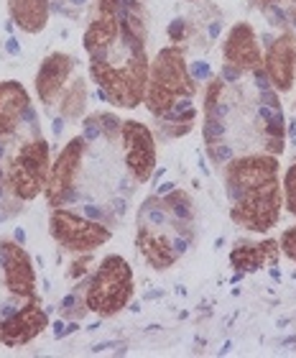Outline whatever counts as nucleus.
Listing matches in <instances>:
<instances>
[{
  "instance_id": "f257e3e1",
  "label": "nucleus",
  "mask_w": 296,
  "mask_h": 358,
  "mask_svg": "<svg viewBox=\"0 0 296 358\" xmlns=\"http://www.w3.org/2000/svg\"><path fill=\"white\" fill-rule=\"evenodd\" d=\"M123 44V41H120ZM148 54L135 52L126 46V57L120 62L112 59H89V77L97 85L100 100L133 110L146 100L148 85Z\"/></svg>"
},
{
  "instance_id": "f03ea898",
  "label": "nucleus",
  "mask_w": 296,
  "mask_h": 358,
  "mask_svg": "<svg viewBox=\"0 0 296 358\" xmlns=\"http://www.w3.org/2000/svg\"><path fill=\"white\" fill-rule=\"evenodd\" d=\"M197 95V83L189 75L186 54L179 44H171L156 54V59L148 67V85H146V108L161 118L171 105Z\"/></svg>"
},
{
  "instance_id": "7ed1b4c3",
  "label": "nucleus",
  "mask_w": 296,
  "mask_h": 358,
  "mask_svg": "<svg viewBox=\"0 0 296 358\" xmlns=\"http://www.w3.org/2000/svg\"><path fill=\"white\" fill-rule=\"evenodd\" d=\"M82 282L89 313L100 317H115L133 299V268L120 254H108Z\"/></svg>"
},
{
  "instance_id": "20e7f679",
  "label": "nucleus",
  "mask_w": 296,
  "mask_h": 358,
  "mask_svg": "<svg viewBox=\"0 0 296 358\" xmlns=\"http://www.w3.org/2000/svg\"><path fill=\"white\" fill-rule=\"evenodd\" d=\"M52 162H49V143L46 138L26 141L18 149L15 159L6 172V187L15 200L31 202L44 192L46 177H49Z\"/></svg>"
},
{
  "instance_id": "39448f33",
  "label": "nucleus",
  "mask_w": 296,
  "mask_h": 358,
  "mask_svg": "<svg viewBox=\"0 0 296 358\" xmlns=\"http://www.w3.org/2000/svg\"><path fill=\"white\" fill-rule=\"evenodd\" d=\"M49 233L69 254H92L112 238V231L105 223L77 215L69 208H54L49 217Z\"/></svg>"
},
{
  "instance_id": "423d86ee",
  "label": "nucleus",
  "mask_w": 296,
  "mask_h": 358,
  "mask_svg": "<svg viewBox=\"0 0 296 358\" xmlns=\"http://www.w3.org/2000/svg\"><path fill=\"white\" fill-rule=\"evenodd\" d=\"M283 208V189L281 182L274 179L268 185L243 194L240 200L230 202V220L240 225L243 231L251 233H268L279 223Z\"/></svg>"
},
{
  "instance_id": "0eeeda50",
  "label": "nucleus",
  "mask_w": 296,
  "mask_h": 358,
  "mask_svg": "<svg viewBox=\"0 0 296 358\" xmlns=\"http://www.w3.org/2000/svg\"><path fill=\"white\" fill-rule=\"evenodd\" d=\"M84 149H87V141L77 136V138L67 141V146L59 151L57 162L49 169L44 194L52 208H64V205H72L77 200V177L82 172Z\"/></svg>"
},
{
  "instance_id": "6e6552de",
  "label": "nucleus",
  "mask_w": 296,
  "mask_h": 358,
  "mask_svg": "<svg viewBox=\"0 0 296 358\" xmlns=\"http://www.w3.org/2000/svg\"><path fill=\"white\" fill-rule=\"evenodd\" d=\"M279 179V159L274 154H248L230 159L225 166V194L230 202Z\"/></svg>"
},
{
  "instance_id": "1a4fd4ad",
  "label": "nucleus",
  "mask_w": 296,
  "mask_h": 358,
  "mask_svg": "<svg viewBox=\"0 0 296 358\" xmlns=\"http://www.w3.org/2000/svg\"><path fill=\"white\" fill-rule=\"evenodd\" d=\"M120 138L126 146V164L138 185L151 182L156 172V136L141 120H123Z\"/></svg>"
},
{
  "instance_id": "9d476101",
  "label": "nucleus",
  "mask_w": 296,
  "mask_h": 358,
  "mask_svg": "<svg viewBox=\"0 0 296 358\" xmlns=\"http://www.w3.org/2000/svg\"><path fill=\"white\" fill-rule=\"evenodd\" d=\"M46 328H49V310L38 305V297L23 299V305L15 313L0 317V343L6 348H21L36 341Z\"/></svg>"
},
{
  "instance_id": "9b49d317",
  "label": "nucleus",
  "mask_w": 296,
  "mask_h": 358,
  "mask_svg": "<svg viewBox=\"0 0 296 358\" xmlns=\"http://www.w3.org/2000/svg\"><path fill=\"white\" fill-rule=\"evenodd\" d=\"M0 266L6 274L8 292L18 299L36 297V268L31 264L29 251L18 241H0Z\"/></svg>"
},
{
  "instance_id": "f8f14e48",
  "label": "nucleus",
  "mask_w": 296,
  "mask_h": 358,
  "mask_svg": "<svg viewBox=\"0 0 296 358\" xmlns=\"http://www.w3.org/2000/svg\"><path fill=\"white\" fill-rule=\"evenodd\" d=\"M263 69L276 92H291L296 80V34L283 31L268 44V52L263 57Z\"/></svg>"
},
{
  "instance_id": "ddd939ff",
  "label": "nucleus",
  "mask_w": 296,
  "mask_h": 358,
  "mask_svg": "<svg viewBox=\"0 0 296 358\" xmlns=\"http://www.w3.org/2000/svg\"><path fill=\"white\" fill-rule=\"evenodd\" d=\"M222 57H225V64L240 69L243 75L263 67V52H260L258 44V34H256L251 23L240 21L228 31V36L222 41Z\"/></svg>"
},
{
  "instance_id": "4468645a",
  "label": "nucleus",
  "mask_w": 296,
  "mask_h": 358,
  "mask_svg": "<svg viewBox=\"0 0 296 358\" xmlns=\"http://www.w3.org/2000/svg\"><path fill=\"white\" fill-rule=\"evenodd\" d=\"M74 57L64 52H52L41 62V67L36 72L34 87H36L38 103H44V108L54 105L61 97V92L67 90V80L74 69Z\"/></svg>"
},
{
  "instance_id": "2eb2a0df",
  "label": "nucleus",
  "mask_w": 296,
  "mask_h": 358,
  "mask_svg": "<svg viewBox=\"0 0 296 358\" xmlns=\"http://www.w3.org/2000/svg\"><path fill=\"white\" fill-rule=\"evenodd\" d=\"M135 246H138V254L146 259V264L154 271H166V268H171L179 262V251L171 243V236L161 233V225L138 223Z\"/></svg>"
},
{
  "instance_id": "dca6fc26",
  "label": "nucleus",
  "mask_w": 296,
  "mask_h": 358,
  "mask_svg": "<svg viewBox=\"0 0 296 358\" xmlns=\"http://www.w3.org/2000/svg\"><path fill=\"white\" fill-rule=\"evenodd\" d=\"M82 46L89 59H108L120 46V21L112 13H97V18L87 26Z\"/></svg>"
},
{
  "instance_id": "f3484780",
  "label": "nucleus",
  "mask_w": 296,
  "mask_h": 358,
  "mask_svg": "<svg viewBox=\"0 0 296 358\" xmlns=\"http://www.w3.org/2000/svg\"><path fill=\"white\" fill-rule=\"evenodd\" d=\"M279 256L281 246L274 238H266L260 243H248V241H237L235 248L230 251V264L240 274H256L263 266H279Z\"/></svg>"
},
{
  "instance_id": "a211bd4d",
  "label": "nucleus",
  "mask_w": 296,
  "mask_h": 358,
  "mask_svg": "<svg viewBox=\"0 0 296 358\" xmlns=\"http://www.w3.org/2000/svg\"><path fill=\"white\" fill-rule=\"evenodd\" d=\"M31 108V95L18 80L0 83V141L15 134L23 115Z\"/></svg>"
},
{
  "instance_id": "6ab92c4d",
  "label": "nucleus",
  "mask_w": 296,
  "mask_h": 358,
  "mask_svg": "<svg viewBox=\"0 0 296 358\" xmlns=\"http://www.w3.org/2000/svg\"><path fill=\"white\" fill-rule=\"evenodd\" d=\"M10 21L26 34H41L49 23L52 0H8Z\"/></svg>"
},
{
  "instance_id": "aec40b11",
  "label": "nucleus",
  "mask_w": 296,
  "mask_h": 358,
  "mask_svg": "<svg viewBox=\"0 0 296 358\" xmlns=\"http://www.w3.org/2000/svg\"><path fill=\"white\" fill-rule=\"evenodd\" d=\"M258 115L263 120V146H266V154L279 157L286 149V118H283L281 110L266 108V105H260Z\"/></svg>"
},
{
  "instance_id": "412c9836",
  "label": "nucleus",
  "mask_w": 296,
  "mask_h": 358,
  "mask_svg": "<svg viewBox=\"0 0 296 358\" xmlns=\"http://www.w3.org/2000/svg\"><path fill=\"white\" fill-rule=\"evenodd\" d=\"M87 110V80L77 77L59 97V115L67 120H77Z\"/></svg>"
},
{
  "instance_id": "4be33fe9",
  "label": "nucleus",
  "mask_w": 296,
  "mask_h": 358,
  "mask_svg": "<svg viewBox=\"0 0 296 358\" xmlns=\"http://www.w3.org/2000/svg\"><path fill=\"white\" fill-rule=\"evenodd\" d=\"M163 208H166V213H169L171 217L184 220V223H194V217H197L194 200L184 189H171L169 194H163Z\"/></svg>"
},
{
  "instance_id": "5701e85b",
  "label": "nucleus",
  "mask_w": 296,
  "mask_h": 358,
  "mask_svg": "<svg viewBox=\"0 0 296 358\" xmlns=\"http://www.w3.org/2000/svg\"><path fill=\"white\" fill-rule=\"evenodd\" d=\"M228 134V123L225 118H217V115H205V126H202V136H205V143H217L225 138Z\"/></svg>"
},
{
  "instance_id": "b1692460",
  "label": "nucleus",
  "mask_w": 296,
  "mask_h": 358,
  "mask_svg": "<svg viewBox=\"0 0 296 358\" xmlns=\"http://www.w3.org/2000/svg\"><path fill=\"white\" fill-rule=\"evenodd\" d=\"M281 189H283V205H286V210L296 217V162L286 169V174H283Z\"/></svg>"
},
{
  "instance_id": "393cba45",
  "label": "nucleus",
  "mask_w": 296,
  "mask_h": 358,
  "mask_svg": "<svg viewBox=\"0 0 296 358\" xmlns=\"http://www.w3.org/2000/svg\"><path fill=\"white\" fill-rule=\"evenodd\" d=\"M225 80L222 77H212L207 83V90H205V113H212L217 105L222 103V97H225Z\"/></svg>"
},
{
  "instance_id": "a878e982",
  "label": "nucleus",
  "mask_w": 296,
  "mask_h": 358,
  "mask_svg": "<svg viewBox=\"0 0 296 358\" xmlns=\"http://www.w3.org/2000/svg\"><path fill=\"white\" fill-rule=\"evenodd\" d=\"M194 128L192 120H158V136L161 138H182Z\"/></svg>"
},
{
  "instance_id": "bb28decb",
  "label": "nucleus",
  "mask_w": 296,
  "mask_h": 358,
  "mask_svg": "<svg viewBox=\"0 0 296 358\" xmlns=\"http://www.w3.org/2000/svg\"><path fill=\"white\" fill-rule=\"evenodd\" d=\"M97 120H100V128H103L105 138H118L120 128H123V120L115 115V113H97Z\"/></svg>"
},
{
  "instance_id": "cd10ccee",
  "label": "nucleus",
  "mask_w": 296,
  "mask_h": 358,
  "mask_svg": "<svg viewBox=\"0 0 296 358\" xmlns=\"http://www.w3.org/2000/svg\"><path fill=\"white\" fill-rule=\"evenodd\" d=\"M205 146H207V157L212 164H228L230 159H232V146L225 138L217 143H205Z\"/></svg>"
},
{
  "instance_id": "c85d7f7f",
  "label": "nucleus",
  "mask_w": 296,
  "mask_h": 358,
  "mask_svg": "<svg viewBox=\"0 0 296 358\" xmlns=\"http://www.w3.org/2000/svg\"><path fill=\"white\" fill-rule=\"evenodd\" d=\"M279 246H281V254L289 256L291 262L296 264V225H291V228H286V231L281 233Z\"/></svg>"
},
{
  "instance_id": "c756f323",
  "label": "nucleus",
  "mask_w": 296,
  "mask_h": 358,
  "mask_svg": "<svg viewBox=\"0 0 296 358\" xmlns=\"http://www.w3.org/2000/svg\"><path fill=\"white\" fill-rule=\"evenodd\" d=\"M103 136V128H100V120H97V113L95 115H87V118L82 120V138L87 143L97 141Z\"/></svg>"
},
{
  "instance_id": "7c9ffc66",
  "label": "nucleus",
  "mask_w": 296,
  "mask_h": 358,
  "mask_svg": "<svg viewBox=\"0 0 296 358\" xmlns=\"http://www.w3.org/2000/svg\"><path fill=\"white\" fill-rule=\"evenodd\" d=\"M260 10H263V15L268 18V23H271V26L286 31V26H289V18H286V10H283L281 6H266V8H260Z\"/></svg>"
},
{
  "instance_id": "2f4dec72",
  "label": "nucleus",
  "mask_w": 296,
  "mask_h": 358,
  "mask_svg": "<svg viewBox=\"0 0 296 358\" xmlns=\"http://www.w3.org/2000/svg\"><path fill=\"white\" fill-rule=\"evenodd\" d=\"M189 75H192L194 83H209L212 80V67L209 62H189Z\"/></svg>"
},
{
  "instance_id": "473e14b6",
  "label": "nucleus",
  "mask_w": 296,
  "mask_h": 358,
  "mask_svg": "<svg viewBox=\"0 0 296 358\" xmlns=\"http://www.w3.org/2000/svg\"><path fill=\"white\" fill-rule=\"evenodd\" d=\"M186 18H174V21L169 23V29H166V34H169V41L171 44H182L186 38Z\"/></svg>"
},
{
  "instance_id": "72a5a7b5",
  "label": "nucleus",
  "mask_w": 296,
  "mask_h": 358,
  "mask_svg": "<svg viewBox=\"0 0 296 358\" xmlns=\"http://www.w3.org/2000/svg\"><path fill=\"white\" fill-rule=\"evenodd\" d=\"M89 264H92V254H80V259L72 264V268H67V276L69 279H84Z\"/></svg>"
},
{
  "instance_id": "f704fd0d",
  "label": "nucleus",
  "mask_w": 296,
  "mask_h": 358,
  "mask_svg": "<svg viewBox=\"0 0 296 358\" xmlns=\"http://www.w3.org/2000/svg\"><path fill=\"white\" fill-rule=\"evenodd\" d=\"M260 105H266V108H276V110H281V97L276 92L274 87L271 90H260Z\"/></svg>"
},
{
  "instance_id": "c9c22d12",
  "label": "nucleus",
  "mask_w": 296,
  "mask_h": 358,
  "mask_svg": "<svg viewBox=\"0 0 296 358\" xmlns=\"http://www.w3.org/2000/svg\"><path fill=\"white\" fill-rule=\"evenodd\" d=\"M82 210H84V215H87L89 220H97V223H108V213H105V210H100L97 205H82Z\"/></svg>"
},
{
  "instance_id": "e433bc0d",
  "label": "nucleus",
  "mask_w": 296,
  "mask_h": 358,
  "mask_svg": "<svg viewBox=\"0 0 296 358\" xmlns=\"http://www.w3.org/2000/svg\"><path fill=\"white\" fill-rule=\"evenodd\" d=\"M220 77L225 80V83H237V80L243 77V72H240V69H235V67H230V64H222Z\"/></svg>"
},
{
  "instance_id": "4c0bfd02",
  "label": "nucleus",
  "mask_w": 296,
  "mask_h": 358,
  "mask_svg": "<svg viewBox=\"0 0 296 358\" xmlns=\"http://www.w3.org/2000/svg\"><path fill=\"white\" fill-rule=\"evenodd\" d=\"M6 52H8V54H13V57H18V54H21V46H18V38H13V36L8 38V41H6Z\"/></svg>"
},
{
  "instance_id": "58836bf2",
  "label": "nucleus",
  "mask_w": 296,
  "mask_h": 358,
  "mask_svg": "<svg viewBox=\"0 0 296 358\" xmlns=\"http://www.w3.org/2000/svg\"><path fill=\"white\" fill-rule=\"evenodd\" d=\"M118 345V341H108V343H97L95 348H92V353H103V351H108V348H115Z\"/></svg>"
},
{
  "instance_id": "ea45409f",
  "label": "nucleus",
  "mask_w": 296,
  "mask_h": 358,
  "mask_svg": "<svg viewBox=\"0 0 296 358\" xmlns=\"http://www.w3.org/2000/svg\"><path fill=\"white\" fill-rule=\"evenodd\" d=\"M286 18H289V23H291V31L296 34V8L294 6H289V10H286Z\"/></svg>"
},
{
  "instance_id": "a19ab883",
  "label": "nucleus",
  "mask_w": 296,
  "mask_h": 358,
  "mask_svg": "<svg viewBox=\"0 0 296 358\" xmlns=\"http://www.w3.org/2000/svg\"><path fill=\"white\" fill-rule=\"evenodd\" d=\"M6 169H3V164H0V202H3V194H6Z\"/></svg>"
},
{
  "instance_id": "79ce46f5",
  "label": "nucleus",
  "mask_w": 296,
  "mask_h": 358,
  "mask_svg": "<svg viewBox=\"0 0 296 358\" xmlns=\"http://www.w3.org/2000/svg\"><path fill=\"white\" fill-rule=\"evenodd\" d=\"M171 189H177V187H174V182H163V185L158 187V192H156V194H161V197H163V194H169Z\"/></svg>"
},
{
  "instance_id": "37998d69",
  "label": "nucleus",
  "mask_w": 296,
  "mask_h": 358,
  "mask_svg": "<svg viewBox=\"0 0 296 358\" xmlns=\"http://www.w3.org/2000/svg\"><path fill=\"white\" fill-rule=\"evenodd\" d=\"M220 29H222L220 21H212V26H209V38H217V36H220Z\"/></svg>"
},
{
  "instance_id": "c03bdc74",
  "label": "nucleus",
  "mask_w": 296,
  "mask_h": 358,
  "mask_svg": "<svg viewBox=\"0 0 296 358\" xmlns=\"http://www.w3.org/2000/svg\"><path fill=\"white\" fill-rule=\"evenodd\" d=\"M258 8H266V6H281V0H253Z\"/></svg>"
},
{
  "instance_id": "a18cd8bd",
  "label": "nucleus",
  "mask_w": 296,
  "mask_h": 358,
  "mask_svg": "<svg viewBox=\"0 0 296 358\" xmlns=\"http://www.w3.org/2000/svg\"><path fill=\"white\" fill-rule=\"evenodd\" d=\"M61 128H64V118L59 115V118L54 120V136H61Z\"/></svg>"
},
{
  "instance_id": "49530a36",
  "label": "nucleus",
  "mask_w": 296,
  "mask_h": 358,
  "mask_svg": "<svg viewBox=\"0 0 296 358\" xmlns=\"http://www.w3.org/2000/svg\"><path fill=\"white\" fill-rule=\"evenodd\" d=\"M286 136H291V138H296V120L291 118L289 126H286Z\"/></svg>"
},
{
  "instance_id": "de8ad7c7",
  "label": "nucleus",
  "mask_w": 296,
  "mask_h": 358,
  "mask_svg": "<svg viewBox=\"0 0 296 358\" xmlns=\"http://www.w3.org/2000/svg\"><path fill=\"white\" fill-rule=\"evenodd\" d=\"M13 238L18 241V243H23V241H26V231H23V228H18V231H15Z\"/></svg>"
},
{
  "instance_id": "09e8293b",
  "label": "nucleus",
  "mask_w": 296,
  "mask_h": 358,
  "mask_svg": "<svg viewBox=\"0 0 296 358\" xmlns=\"http://www.w3.org/2000/svg\"><path fill=\"white\" fill-rule=\"evenodd\" d=\"M228 351H232V343H230V341L220 348V356H225V353H228Z\"/></svg>"
},
{
  "instance_id": "8fccbe9b",
  "label": "nucleus",
  "mask_w": 296,
  "mask_h": 358,
  "mask_svg": "<svg viewBox=\"0 0 296 358\" xmlns=\"http://www.w3.org/2000/svg\"><path fill=\"white\" fill-rule=\"evenodd\" d=\"M128 307H131V313H141V305H138V302H131Z\"/></svg>"
},
{
  "instance_id": "3c124183",
  "label": "nucleus",
  "mask_w": 296,
  "mask_h": 358,
  "mask_svg": "<svg viewBox=\"0 0 296 358\" xmlns=\"http://www.w3.org/2000/svg\"><path fill=\"white\" fill-rule=\"evenodd\" d=\"M291 343L296 345V336H291V338H286V341H283V345H291Z\"/></svg>"
},
{
  "instance_id": "603ef678",
  "label": "nucleus",
  "mask_w": 296,
  "mask_h": 358,
  "mask_svg": "<svg viewBox=\"0 0 296 358\" xmlns=\"http://www.w3.org/2000/svg\"><path fill=\"white\" fill-rule=\"evenodd\" d=\"M69 3H72V6H77V8H80V6H84V3H87V0H69Z\"/></svg>"
},
{
  "instance_id": "864d4df0",
  "label": "nucleus",
  "mask_w": 296,
  "mask_h": 358,
  "mask_svg": "<svg viewBox=\"0 0 296 358\" xmlns=\"http://www.w3.org/2000/svg\"><path fill=\"white\" fill-rule=\"evenodd\" d=\"M291 6H294V8H296V0H291Z\"/></svg>"
}]
</instances>
